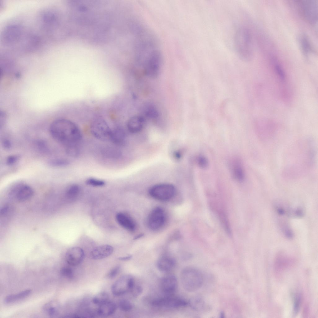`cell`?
<instances>
[{
	"label": "cell",
	"instance_id": "cell-31",
	"mask_svg": "<svg viewBox=\"0 0 318 318\" xmlns=\"http://www.w3.org/2000/svg\"><path fill=\"white\" fill-rule=\"evenodd\" d=\"M86 183L88 185L94 187H101L105 184L104 180L94 178H88L86 180Z\"/></svg>",
	"mask_w": 318,
	"mask_h": 318
},
{
	"label": "cell",
	"instance_id": "cell-35",
	"mask_svg": "<svg viewBox=\"0 0 318 318\" xmlns=\"http://www.w3.org/2000/svg\"><path fill=\"white\" fill-rule=\"evenodd\" d=\"M19 156L17 155H11L7 157L6 163L8 166H12L15 164L19 160Z\"/></svg>",
	"mask_w": 318,
	"mask_h": 318
},
{
	"label": "cell",
	"instance_id": "cell-42",
	"mask_svg": "<svg viewBox=\"0 0 318 318\" xmlns=\"http://www.w3.org/2000/svg\"><path fill=\"white\" fill-rule=\"evenodd\" d=\"M128 26H129V25H128Z\"/></svg>",
	"mask_w": 318,
	"mask_h": 318
},
{
	"label": "cell",
	"instance_id": "cell-39",
	"mask_svg": "<svg viewBox=\"0 0 318 318\" xmlns=\"http://www.w3.org/2000/svg\"><path fill=\"white\" fill-rule=\"evenodd\" d=\"M3 148L7 150L10 149L11 147V143L10 141L7 138H4L2 142Z\"/></svg>",
	"mask_w": 318,
	"mask_h": 318
},
{
	"label": "cell",
	"instance_id": "cell-17",
	"mask_svg": "<svg viewBox=\"0 0 318 318\" xmlns=\"http://www.w3.org/2000/svg\"><path fill=\"white\" fill-rule=\"evenodd\" d=\"M126 140L125 133L122 128L118 127L112 130L110 141L114 144L122 146L125 144Z\"/></svg>",
	"mask_w": 318,
	"mask_h": 318
},
{
	"label": "cell",
	"instance_id": "cell-34",
	"mask_svg": "<svg viewBox=\"0 0 318 318\" xmlns=\"http://www.w3.org/2000/svg\"><path fill=\"white\" fill-rule=\"evenodd\" d=\"M274 61V67L275 71L280 79L282 80H284L285 75L282 67L278 62L276 61V60Z\"/></svg>",
	"mask_w": 318,
	"mask_h": 318
},
{
	"label": "cell",
	"instance_id": "cell-19",
	"mask_svg": "<svg viewBox=\"0 0 318 318\" xmlns=\"http://www.w3.org/2000/svg\"><path fill=\"white\" fill-rule=\"evenodd\" d=\"M298 42L301 49L306 57H308L314 52L311 43L308 37L305 35H302L299 36Z\"/></svg>",
	"mask_w": 318,
	"mask_h": 318
},
{
	"label": "cell",
	"instance_id": "cell-40",
	"mask_svg": "<svg viewBox=\"0 0 318 318\" xmlns=\"http://www.w3.org/2000/svg\"><path fill=\"white\" fill-rule=\"evenodd\" d=\"M132 257L131 255H129L124 257H120L118 258V259L121 261H127L130 260Z\"/></svg>",
	"mask_w": 318,
	"mask_h": 318
},
{
	"label": "cell",
	"instance_id": "cell-12",
	"mask_svg": "<svg viewBox=\"0 0 318 318\" xmlns=\"http://www.w3.org/2000/svg\"><path fill=\"white\" fill-rule=\"evenodd\" d=\"M84 257V253L82 249L79 247H74L67 252L65 258L68 264L75 266L81 263Z\"/></svg>",
	"mask_w": 318,
	"mask_h": 318
},
{
	"label": "cell",
	"instance_id": "cell-20",
	"mask_svg": "<svg viewBox=\"0 0 318 318\" xmlns=\"http://www.w3.org/2000/svg\"><path fill=\"white\" fill-rule=\"evenodd\" d=\"M44 312L49 316L55 317L58 316L59 309L57 303L52 301L46 304L43 307Z\"/></svg>",
	"mask_w": 318,
	"mask_h": 318
},
{
	"label": "cell",
	"instance_id": "cell-2",
	"mask_svg": "<svg viewBox=\"0 0 318 318\" xmlns=\"http://www.w3.org/2000/svg\"><path fill=\"white\" fill-rule=\"evenodd\" d=\"M236 49L240 57L244 60L250 59L253 55L252 37L249 30L246 27L239 28L235 37Z\"/></svg>",
	"mask_w": 318,
	"mask_h": 318
},
{
	"label": "cell",
	"instance_id": "cell-9",
	"mask_svg": "<svg viewBox=\"0 0 318 318\" xmlns=\"http://www.w3.org/2000/svg\"><path fill=\"white\" fill-rule=\"evenodd\" d=\"M151 304L155 307L177 308L186 306L188 302L183 299L171 295L155 299L152 302Z\"/></svg>",
	"mask_w": 318,
	"mask_h": 318
},
{
	"label": "cell",
	"instance_id": "cell-37",
	"mask_svg": "<svg viewBox=\"0 0 318 318\" xmlns=\"http://www.w3.org/2000/svg\"><path fill=\"white\" fill-rule=\"evenodd\" d=\"M120 269V266L118 265L111 269L107 275L108 278L112 279L115 278L119 272Z\"/></svg>",
	"mask_w": 318,
	"mask_h": 318
},
{
	"label": "cell",
	"instance_id": "cell-15",
	"mask_svg": "<svg viewBox=\"0 0 318 318\" xmlns=\"http://www.w3.org/2000/svg\"><path fill=\"white\" fill-rule=\"evenodd\" d=\"M175 260L170 257L163 256L160 258L157 262L158 269L163 272H167L171 270L175 265Z\"/></svg>",
	"mask_w": 318,
	"mask_h": 318
},
{
	"label": "cell",
	"instance_id": "cell-3",
	"mask_svg": "<svg viewBox=\"0 0 318 318\" xmlns=\"http://www.w3.org/2000/svg\"><path fill=\"white\" fill-rule=\"evenodd\" d=\"M180 279L183 288L190 292H194L200 288L203 281L202 273L198 269L192 267L184 269L180 274Z\"/></svg>",
	"mask_w": 318,
	"mask_h": 318
},
{
	"label": "cell",
	"instance_id": "cell-21",
	"mask_svg": "<svg viewBox=\"0 0 318 318\" xmlns=\"http://www.w3.org/2000/svg\"><path fill=\"white\" fill-rule=\"evenodd\" d=\"M31 291L30 289H27L17 294L8 295L5 298L4 302L6 303H10L24 299L29 296Z\"/></svg>",
	"mask_w": 318,
	"mask_h": 318
},
{
	"label": "cell",
	"instance_id": "cell-38",
	"mask_svg": "<svg viewBox=\"0 0 318 318\" xmlns=\"http://www.w3.org/2000/svg\"><path fill=\"white\" fill-rule=\"evenodd\" d=\"M197 162L199 166L201 167L205 168L208 166L207 159L204 156H200L197 158Z\"/></svg>",
	"mask_w": 318,
	"mask_h": 318
},
{
	"label": "cell",
	"instance_id": "cell-11",
	"mask_svg": "<svg viewBox=\"0 0 318 318\" xmlns=\"http://www.w3.org/2000/svg\"><path fill=\"white\" fill-rule=\"evenodd\" d=\"M177 283V279L175 275H167L162 277L161 280V289L166 295H171L175 292Z\"/></svg>",
	"mask_w": 318,
	"mask_h": 318
},
{
	"label": "cell",
	"instance_id": "cell-18",
	"mask_svg": "<svg viewBox=\"0 0 318 318\" xmlns=\"http://www.w3.org/2000/svg\"><path fill=\"white\" fill-rule=\"evenodd\" d=\"M116 219L122 227L129 231H132L135 228V224L132 219L127 215L121 213H117Z\"/></svg>",
	"mask_w": 318,
	"mask_h": 318
},
{
	"label": "cell",
	"instance_id": "cell-16",
	"mask_svg": "<svg viewBox=\"0 0 318 318\" xmlns=\"http://www.w3.org/2000/svg\"><path fill=\"white\" fill-rule=\"evenodd\" d=\"M117 308V306L115 302L108 301L99 306L97 313L101 317H107L113 314Z\"/></svg>",
	"mask_w": 318,
	"mask_h": 318
},
{
	"label": "cell",
	"instance_id": "cell-6",
	"mask_svg": "<svg viewBox=\"0 0 318 318\" xmlns=\"http://www.w3.org/2000/svg\"><path fill=\"white\" fill-rule=\"evenodd\" d=\"M176 189L172 184L163 183L156 184L149 189L150 195L154 198L161 201H166L172 198L175 194Z\"/></svg>",
	"mask_w": 318,
	"mask_h": 318
},
{
	"label": "cell",
	"instance_id": "cell-7",
	"mask_svg": "<svg viewBox=\"0 0 318 318\" xmlns=\"http://www.w3.org/2000/svg\"><path fill=\"white\" fill-rule=\"evenodd\" d=\"M135 287L134 278L129 275L122 276L117 279L111 286L113 294L115 296H120L128 292L132 291Z\"/></svg>",
	"mask_w": 318,
	"mask_h": 318
},
{
	"label": "cell",
	"instance_id": "cell-30",
	"mask_svg": "<svg viewBox=\"0 0 318 318\" xmlns=\"http://www.w3.org/2000/svg\"><path fill=\"white\" fill-rule=\"evenodd\" d=\"M103 152L107 157L112 158H118L121 154L118 150L111 148L105 149Z\"/></svg>",
	"mask_w": 318,
	"mask_h": 318
},
{
	"label": "cell",
	"instance_id": "cell-43",
	"mask_svg": "<svg viewBox=\"0 0 318 318\" xmlns=\"http://www.w3.org/2000/svg\"><path fill=\"white\" fill-rule=\"evenodd\" d=\"M131 15H132V14H131Z\"/></svg>",
	"mask_w": 318,
	"mask_h": 318
},
{
	"label": "cell",
	"instance_id": "cell-1",
	"mask_svg": "<svg viewBox=\"0 0 318 318\" xmlns=\"http://www.w3.org/2000/svg\"><path fill=\"white\" fill-rule=\"evenodd\" d=\"M49 131L52 138L65 147L78 145L82 139L81 132L78 125L66 119L53 121L50 125Z\"/></svg>",
	"mask_w": 318,
	"mask_h": 318
},
{
	"label": "cell",
	"instance_id": "cell-5",
	"mask_svg": "<svg viewBox=\"0 0 318 318\" xmlns=\"http://www.w3.org/2000/svg\"><path fill=\"white\" fill-rule=\"evenodd\" d=\"M90 130L93 136L98 139L110 141L112 129L103 118L98 117L94 119L91 124Z\"/></svg>",
	"mask_w": 318,
	"mask_h": 318
},
{
	"label": "cell",
	"instance_id": "cell-36",
	"mask_svg": "<svg viewBox=\"0 0 318 318\" xmlns=\"http://www.w3.org/2000/svg\"><path fill=\"white\" fill-rule=\"evenodd\" d=\"M47 143L44 141L39 140L36 143V147L39 151L42 152H47L48 150Z\"/></svg>",
	"mask_w": 318,
	"mask_h": 318
},
{
	"label": "cell",
	"instance_id": "cell-41",
	"mask_svg": "<svg viewBox=\"0 0 318 318\" xmlns=\"http://www.w3.org/2000/svg\"></svg>",
	"mask_w": 318,
	"mask_h": 318
},
{
	"label": "cell",
	"instance_id": "cell-23",
	"mask_svg": "<svg viewBox=\"0 0 318 318\" xmlns=\"http://www.w3.org/2000/svg\"><path fill=\"white\" fill-rule=\"evenodd\" d=\"M188 304L193 310L200 311L203 308L205 302L203 298L199 296H196L190 299Z\"/></svg>",
	"mask_w": 318,
	"mask_h": 318
},
{
	"label": "cell",
	"instance_id": "cell-26",
	"mask_svg": "<svg viewBox=\"0 0 318 318\" xmlns=\"http://www.w3.org/2000/svg\"><path fill=\"white\" fill-rule=\"evenodd\" d=\"M109 296L108 293L102 291L97 294L92 299V301L93 304L99 306L108 301Z\"/></svg>",
	"mask_w": 318,
	"mask_h": 318
},
{
	"label": "cell",
	"instance_id": "cell-13",
	"mask_svg": "<svg viewBox=\"0 0 318 318\" xmlns=\"http://www.w3.org/2000/svg\"><path fill=\"white\" fill-rule=\"evenodd\" d=\"M111 246L105 244L99 246L93 249L90 253V257L94 260H99L107 257L113 251Z\"/></svg>",
	"mask_w": 318,
	"mask_h": 318
},
{
	"label": "cell",
	"instance_id": "cell-29",
	"mask_svg": "<svg viewBox=\"0 0 318 318\" xmlns=\"http://www.w3.org/2000/svg\"><path fill=\"white\" fill-rule=\"evenodd\" d=\"M65 148L66 153L70 156L76 157L80 154V149L78 145H70Z\"/></svg>",
	"mask_w": 318,
	"mask_h": 318
},
{
	"label": "cell",
	"instance_id": "cell-14",
	"mask_svg": "<svg viewBox=\"0 0 318 318\" xmlns=\"http://www.w3.org/2000/svg\"><path fill=\"white\" fill-rule=\"evenodd\" d=\"M144 124V120L142 117L135 116L129 119L127 123V127L131 133H136L141 131Z\"/></svg>",
	"mask_w": 318,
	"mask_h": 318
},
{
	"label": "cell",
	"instance_id": "cell-33",
	"mask_svg": "<svg viewBox=\"0 0 318 318\" xmlns=\"http://www.w3.org/2000/svg\"><path fill=\"white\" fill-rule=\"evenodd\" d=\"M61 273L64 276L69 279H72L74 276L72 269L68 267H64L61 270Z\"/></svg>",
	"mask_w": 318,
	"mask_h": 318
},
{
	"label": "cell",
	"instance_id": "cell-28",
	"mask_svg": "<svg viewBox=\"0 0 318 318\" xmlns=\"http://www.w3.org/2000/svg\"><path fill=\"white\" fill-rule=\"evenodd\" d=\"M69 164L67 159L62 158H57L51 159L48 161V164L54 167H62L67 166Z\"/></svg>",
	"mask_w": 318,
	"mask_h": 318
},
{
	"label": "cell",
	"instance_id": "cell-10",
	"mask_svg": "<svg viewBox=\"0 0 318 318\" xmlns=\"http://www.w3.org/2000/svg\"><path fill=\"white\" fill-rule=\"evenodd\" d=\"M165 219V214L163 209L159 207H156L151 211L148 217V226L152 230L158 229L163 225Z\"/></svg>",
	"mask_w": 318,
	"mask_h": 318
},
{
	"label": "cell",
	"instance_id": "cell-4",
	"mask_svg": "<svg viewBox=\"0 0 318 318\" xmlns=\"http://www.w3.org/2000/svg\"><path fill=\"white\" fill-rule=\"evenodd\" d=\"M317 0H301L296 3L298 12L307 22L315 24L318 19Z\"/></svg>",
	"mask_w": 318,
	"mask_h": 318
},
{
	"label": "cell",
	"instance_id": "cell-27",
	"mask_svg": "<svg viewBox=\"0 0 318 318\" xmlns=\"http://www.w3.org/2000/svg\"><path fill=\"white\" fill-rule=\"evenodd\" d=\"M144 111L146 116L151 118H156L158 116L155 107L151 104H147L144 107Z\"/></svg>",
	"mask_w": 318,
	"mask_h": 318
},
{
	"label": "cell",
	"instance_id": "cell-24",
	"mask_svg": "<svg viewBox=\"0 0 318 318\" xmlns=\"http://www.w3.org/2000/svg\"><path fill=\"white\" fill-rule=\"evenodd\" d=\"M80 191V188L78 185L73 184L71 185L66 191L65 197L66 199L70 201L73 200L77 197Z\"/></svg>",
	"mask_w": 318,
	"mask_h": 318
},
{
	"label": "cell",
	"instance_id": "cell-22",
	"mask_svg": "<svg viewBox=\"0 0 318 318\" xmlns=\"http://www.w3.org/2000/svg\"><path fill=\"white\" fill-rule=\"evenodd\" d=\"M232 169L233 175L234 178L238 181H242L244 178V173L240 163L237 160L234 161L232 164Z\"/></svg>",
	"mask_w": 318,
	"mask_h": 318
},
{
	"label": "cell",
	"instance_id": "cell-32",
	"mask_svg": "<svg viewBox=\"0 0 318 318\" xmlns=\"http://www.w3.org/2000/svg\"><path fill=\"white\" fill-rule=\"evenodd\" d=\"M119 307L121 310L126 312L131 310L133 306L129 301L126 299H122L119 302Z\"/></svg>",
	"mask_w": 318,
	"mask_h": 318
},
{
	"label": "cell",
	"instance_id": "cell-25",
	"mask_svg": "<svg viewBox=\"0 0 318 318\" xmlns=\"http://www.w3.org/2000/svg\"><path fill=\"white\" fill-rule=\"evenodd\" d=\"M220 220L222 225L227 234L229 236L232 235L231 229L228 217L225 212L220 210L218 211Z\"/></svg>",
	"mask_w": 318,
	"mask_h": 318
},
{
	"label": "cell",
	"instance_id": "cell-8",
	"mask_svg": "<svg viewBox=\"0 0 318 318\" xmlns=\"http://www.w3.org/2000/svg\"><path fill=\"white\" fill-rule=\"evenodd\" d=\"M34 191L29 185L22 183L14 185L10 189L9 195L19 202L27 201L33 196Z\"/></svg>",
	"mask_w": 318,
	"mask_h": 318
}]
</instances>
